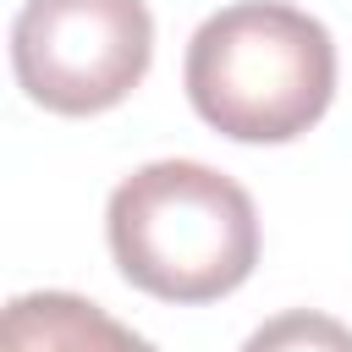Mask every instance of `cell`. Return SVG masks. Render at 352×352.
I'll list each match as a JSON object with an SVG mask.
<instances>
[{
    "mask_svg": "<svg viewBox=\"0 0 352 352\" xmlns=\"http://www.w3.org/2000/svg\"><path fill=\"white\" fill-rule=\"evenodd\" d=\"M121 275L165 302H214L258 264L253 198L214 165L154 160L132 170L104 209Z\"/></svg>",
    "mask_w": 352,
    "mask_h": 352,
    "instance_id": "obj_2",
    "label": "cell"
},
{
    "mask_svg": "<svg viewBox=\"0 0 352 352\" xmlns=\"http://www.w3.org/2000/svg\"><path fill=\"white\" fill-rule=\"evenodd\" d=\"M192 110L236 143H286L308 132L336 94V38L286 0H236L198 22L187 44Z\"/></svg>",
    "mask_w": 352,
    "mask_h": 352,
    "instance_id": "obj_1",
    "label": "cell"
},
{
    "mask_svg": "<svg viewBox=\"0 0 352 352\" xmlns=\"http://www.w3.org/2000/svg\"><path fill=\"white\" fill-rule=\"evenodd\" d=\"M148 60L154 16L143 0H22L11 22V72L55 116L121 104Z\"/></svg>",
    "mask_w": 352,
    "mask_h": 352,
    "instance_id": "obj_3",
    "label": "cell"
},
{
    "mask_svg": "<svg viewBox=\"0 0 352 352\" xmlns=\"http://www.w3.org/2000/svg\"><path fill=\"white\" fill-rule=\"evenodd\" d=\"M0 352H154V346L77 292H22L6 302Z\"/></svg>",
    "mask_w": 352,
    "mask_h": 352,
    "instance_id": "obj_4",
    "label": "cell"
},
{
    "mask_svg": "<svg viewBox=\"0 0 352 352\" xmlns=\"http://www.w3.org/2000/svg\"><path fill=\"white\" fill-rule=\"evenodd\" d=\"M242 352H352V330L330 314H314V308H292V314H275L264 319Z\"/></svg>",
    "mask_w": 352,
    "mask_h": 352,
    "instance_id": "obj_5",
    "label": "cell"
}]
</instances>
